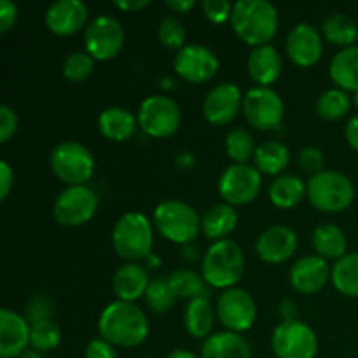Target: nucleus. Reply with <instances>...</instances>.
<instances>
[{"label": "nucleus", "mask_w": 358, "mask_h": 358, "mask_svg": "<svg viewBox=\"0 0 358 358\" xmlns=\"http://www.w3.org/2000/svg\"><path fill=\"white\" fill-rule=\"evenodd\" d=\"M98 334L115 348H136L149 336V320L135 303L114 301L98 317Z\"/></svg>", "instance_id": "nucleus-1"}, {"label": "nucleus", "mask_w": 358, "mask_h": 358, "mask_svg": "<svg viewBox=\"0 0 358 358\" xmlns=\"http://www.w3.org/2000/svg\"><path fill=\"white\" fill-rule=\"evenodd\" d=\"M231 28L240 41L252 48L266 45L276 35L280 14L268 0H238L233 3Z\"/></svg>", "instance_id": "nucleus-2"}, {"label": "nucleus", "mask_w": 358, "mask_h": 358, "mask_svg": "<svg viewBox=\"0 0 358 358\" xmlns=\"http://www.w3.org/2000/svg\"><path fill=\"white\" fill-rule=\"evenodd\" d=\"M245 271V255L236 241H215L205 252L201 262V275L206 285L213 289H233L240 282Z\"/></svg>", "instance_id": "nucleus-3"}, {"label": "nucleus", "mask_w": 358, "mask_h": 358, "mask_svg": "<svg viewBox=\"0 0 358 358\" xmlns=\"http://www.w3.org/2000/svg\"><path fill=\"white\" fill-rule=\"evenodd\" d=\"M154 229L147 215L128 212L117 219L112 229V247L126 262H142L152 254Z\"/></svg>", "instance_id": "nucleus-4"}, {"label": "nucleus", "mask_w": 358, "mask_h": 358, "mask_svg": "<svg viewBox=\"0 0 358 358\" xmlns=\"http://www.w3.org/2000/svg\"><path fill=\"white\" fill-rule=\"evenodd\" d=\"M152 226L175 245H189L201 229V219L191 205L178 199H166L154 208Z\"/></svg>", "instance_id": "nucleus-5"}, {"label": "nucleus", "mask_w": 358, "mask_h": 358, "mask_svg": "<svg viewBox=\"0 0 358 358\" xmlns=\"http://www.w3.org/2000/svg\"><path fill=\"white\" fill-rule=\"evenodd\" d=\"M308 199L318 212L339 213L353 203L355 187L345 173L324 170L308 180Z\"/></svg>", "instance_id": "nucleus-6"}, {"label": "nucleus", "mask_w": 358, "mask_h": 358, "mask_svg": "<svg viewBox=\"0 0 358 358\" xmlns=\"http://www.w3.org/2000/svg\"><path fill=\"white\" fill-rule=\"evenodd\" d=\"M49 166L52 175L66 187L86 185L94 173V157L84 143L65 140L51 150Z\"/></svg>", "instance_id": "nucleus-7"}, {"label": "nucleus", "mask_w": 358, "mask_h": 358, "mask_svg": "<svg viewBox=\"0 0 358 358\" xmlns=\"http://www.w3.org/2000/svg\"><path fill=\"white\" fill-rule=\"evenodd\" d=\"M138 128L150 138L163 140L175 135L182 124V110L177 101L164 94H150L140 103Z\"/></svg>", "instance_id": "nucleus-8"}, {"label": "nucleus", "mask_w": 358, "mask_h": 358, "mask_svg": "<svg viewBox=\"0 0 358 358\" xmlns=\"http://www.w3.org/2000/svg\"><path fill=\"white\" fill-rule=\"evenodd\" d=\"M124 28L117 17L101 14L84 30V51L91 55L94 62H110L124 48Z\"/></svg>", "instance_id": "nucleus-9"}, {"label": "nucleus", "mask_w": 358, "mask_h": 358, "mask_svg": "<svg viewBox=\"0 0 358 358\" xmlns=\"http://www.w3.org/2000/svg\"><path fill=\"white\" fill-rule=\"evenodd\" d=\"M98 208V196L87 185H70L55 199L52 217L63 227H80L90 222Z\"/></svg>", "instance_id": "nucleus-10"}, {"label": "nucleus", "mask_w": 358, "mask_h": 358, "mask_svg": "<svg viewBox=\"0 0 358 358\" xmlns=\"http://www.w3.org/2000/svg\"><path fill=\"white\" fill-rule=\"evenodd\" d=\"M241 110L252 128L259 131H271L282 124L285 105L275 90L255 86L245 93Z\"/></svg>", "instance_id": "nucleus-11"}, {"label": "nucleus", "mask_w": 358, "mask_h": 358, "mask_svg": "<svg viewBox=\"0 0 358 358\" xmlns=\"http://www.w3.org/2000/svg\"><path fill=\"white\" fill-rule=\"evenodd\" d=\"M271 350L276 358H315L318 352V338L304 322H282L273 331Z\"/></svg>", "instance_id": "nucleus-12"}, {"label": "nucleus", "mask_w": 358, "mask_h": 358, "mask_svg": "<svg viewBox=\"0 0 358 358\" xmlns=\"http://www.w3.org/2000/svg\"><path fill=\"white\" fill-rule=\"evenodd\" d=\"M262 187L261 171L250 164H231L219 178V192L224 203L243 206L255 201Z\"/></svg>", "instance_id": "nucleus-13"}, {"label": "nucleus", "mask_w": 358, "mask_h": 358, "mask_svg": "<svg viewBox=\"0 0 358 358\" xmlns=\"http://www.w3.org/2000/svg\"><path fill=\"white\" fill-rule=\"evenodd\" d=\"M215 311L226 331L236 332V334L252 329L257 318V306H255L254 297L240 287L224 290L217 299Z\"/></svg>", "instance_id": "nucleus-14"}, {"label": "nucleus", "mask_w": 358, "mask_h": 358, "mask_svg": "<svg viewBox=\"0 0 358 358\" xmlns=\"http://www.w3.org/2000/svg\"><path fill=\"white\" fill-rule=\"evenodd\" d=\"M220 62L215 52L201 44H185L173 58V70L189 84H205L217 76Z\"/></svg>", "instance_id": "nucleus-15"}, {"label": "nucleus", "mask_w": 358, "mask_h": 358, "mask_svg": "<svg viewBox=\"0 0 358 358\" xmlns=\"http://www.w3.org/2000/svg\"><path fill=\"white\" fill-rule=\"evenodd\" d=\"M243 105L240 87L234 83H220L203 100V115L213 126H226L236 119Z\"/></svg>", "instance_id": "nucleus-16"}, {"label": "nucleus", "mask_w": 358, "mask_h": 358, "mask_svg": "<svg viewBox=\"0 0 358 358\" xmlns=\"http://www.w3.org/2000/svg\"><path fill=\"white\" fill-rule=\"evenodd\" d=\"M285 49L294 65L303 69L317 65L324 52L320 30L310 23H297L287 35Z\"/></svg>", "instance_id": "nucleus-17"}, {"label": "nucleus", "mask_w": 358, "mask_h": 358, "mask_svg": "<svg viewBox=\"0 0 358 358\" xmlns=\"http://www.w3.org/2000/svg\"><path fill=\"white\" fill-rule=\"evenodd\" d=\"M297 245H299V238L296 231L289 226L276 224L259 234L255 241V252L266 264H282L294 257Z\"/></svg>", "instance_id": "nucleus-18"}, {"label": "nucleus", "mask_w": 358, "mask_h": 358, "mask_svg": "<svg viewBox=\"0 0 358 358\" xmlns=\"http://www.w3.org/2000/svg\"><path fill=\"white\" fill-rule=\"evenodd\" d=\"M90 10L83 0H58L45 10V27L58 37H72L87 23Z\"/></svg>", "instance_id": "nucleus-19"}, {"label": "nucleus", "mask_w": 358, "mask_h": 358, "mask_svg": "<svg viewBox=\"0 0 358 358\" xmlns=\"http://www.w3.org/2000/svg\"><path fill=\"white\" fill-rule=\"evenodd\" d=\"M332 269L320 255H304L290 268V285L299 294H317L327 285Z\"/></svg>", "instance_id": "nucleus-20"}, {"label": "nucleus", "mask_w": 358, "mask_h": 358, "mask_svg": "<svg viewBox=\"0 0 358 358\" xmlns=\"http://www.w3.org/2000/svg\"><path fill=\"white\" fill-rule=\"evenodd\" d=\"M30 345V324L23 315L0 311V358H20Z\"/></svg>", "instance_id": "nucleus-21"}, {"label": "nucleus", "mask_w": 358, "mask_h": 358, "mask_svg": "<svg viewBox=\"0 0 358 358\" xmlns=\"http://www.w3.org/2000/svg\"><path fill=\"white\" fill-rule=\"evenodd\" d=\"M149 283V271L140 262H124L112 276V290L117 301L124 303H135L136 299L145 296Z\"/></svg>", "instance_id": "nucleus-22"}, {"label": "nucleus", "mask_w": 358, "mask_h": 358, "mask_svg": "<svg viewBox=\"0 0 358 358\" xmlns=\"http://www.w3.org/2000/svg\"><path fill=\"white\" fill-rule=\"evenodd\" d=\"M282 66L280 52L269 44L252 49L247 59L248 76L257 86L262 87H269L278 80L282 76Z\"/></svg>", "instance_id": "nucleus-23"}, {"label": "nucleus", "mask_w": 358, "mask_h": 358, "mask_svg": "<svg viewBox=\"0 0 358 358\" xmlns=\"http://www.w3.org/2000/svg\"><path fill=\"white\" fill-rule=\"evenodd\" d=\"M136 128H138V119L124 107H108L98 115V129L110 142H126L135 135Z\"/></svg>", "instance_id": "nucleus-24"}, {"label": "nucleus", "mask_w": 358, "mask_h": 358, "mask_svg": "<svg viewBox=\"0 0 358 358\" xmlns=\"http://www.w3.org/2000/svg\"><path fill=\"white\" fill-rule=\"evenodd\" d=\"M201 358H252V346L236 332H215L205 339Z\"/></svg>", "instance_id": "nucleus-25"}, {"label": "nucleus", "mask_w": 358, "mask_h": 358, "mask_svg": "<svg viewBox=\"0 0 358 358\" xmlns=\"http://www.w3.org/2000/svg\"><path fill=\"white\" fill-rule=\"evenodd\" d=\"M238 226V213L234 206L227 203H217L210 206L201 219V231L213 243L226 240Z\"/></svg>", "instance_id": "nucleus-26"}, {"label": "nucleus", "mask_w": 358, "mask_h": 358, "mask_svg": "<svg viewBox=\"0 0 358 358\" xmlns=\"http://www.w3.org/2000/svg\"><path fill=\"white\" fill-rule=\"evenodd\" d=\"M329 76L339 90L346 93L358 91V44L336 52L329 65Z\"/></svg>", "instance_id": "nucleus-27"}, {"label": "nucleus", "mask_w": 358, "mask_h": 358, "mask_svg": "<svg viewBox=\"0 0 358 358\" xmlns=\"http://www.w3.org/2000/svg\"><path fill=\"white\" fill-rule=\"evenodd\" d=\"M308 194V184L299 175H280L269 185V199L280 210H290Z\"/></svg>", "instance_id": "nucleus-28"}, {"label": "nucleus", "mask_w": 358, "mask_h": 358, "mask_svg": "<svg viewBox=\"0 0 358 358\" xmlns=\"http://www.w3.org/2000/svg\"><path fill=\"white\" fill-rule=\"evenodd\" d=\"M215 322V313L210 304L208 297H198V299L189 301L184 311V325L185 331L194 339L210 338V332Z\"/></svg>", "instance_id": "nucleus-29"}, {"label": "nucleus", "mask_w": 358, "mask_h": 358, "mask_svg": "<svg viewBox=\"0 0 358 358\" xmlns=\"http://www.w3.org/2000/svg\"><path fill=\"white\" fill-rule=\"evenodd\" d=\"M313 248L320 257L334 259L339 261L341 257H345L348 254V240H346V234L339 229L334 224H320L317 229L313 231Z\"/></svg>", "instance_id": "nucleus-30"}, {"label": "nucleus", "mask_w": 358, "mask_h": 358, "mask_svg": "<svg viewBox=\"0 0 358 358\" xmlns=\"http://www.w3.org/2000/svg\"><path fill=\"white\" fill-rule=\"evenodd\" d=\"M290 150L285 143L268 140L257 145L254 156V166L261 171V175H273L276 177L289 166Z\"/></svg>", "instance_id": "nucleus-31"}, {"label": "nucleus", "mask_w": 358, "mask_h": 358, "mask_svg": "<svg viewBox=\"0 0 358 358\" xmlns=\"http://www.w3.org/2000/svg\"><path fill=\"white\" fill-rule=\"evenodd\" d=\"M322 35L332 45H339L341 49L357 45L358 41V23L348 14L336 13L325 17L322 24Z\"/></svg>", "instance_id": "nucleus-32"}, {"label": "nucleus", "mask_w": 358, "mask_h": 358, "mask_svg": "<svg viewBox=\"0 0 358 358\" xmlns=\"http://www.w3.org/2000/svg\"><path fill=\"white\" fill-rule=\"evenodd\" d=\"M331 282L341 296L358 299V252H350L332 266Z\"/></svg>", "instance_id": "nucleus-33"}, {"label": "nucleus", "mask_w": 358, "mask_h": 358, "mask_svg": "<svg viewBox=\"0 0 358 358\" xmlns=\"http://www.w3.org/2000/svg\"><path fill=\"white\" fill-rule=\"evenodd\" d=\"M166 280L171 292H173V296L177 299L192 301L198 299V297H208V289H206L205 278L199 273L192 271V269H175Z\"/></svg>", "instance_id": "nucleus-34"}, {"label": "nucleus", "mask_w": 358, "mask_h": 358, "mask_svg": "<svg viewBox=\"0 0 358 358\" xmlns=\"http://www.w3.org/2000/svg\"><path fill=\"white\" fill-rule=\"evenodd\" d=\"M352 105V96L346 91L332 87V90L324 91L318 96L317 103H315V112L324 121H338L348 114Z\"/></svg>", "instance_id": "nucleus-35"}, {"label": "nucleus", "mask_w": 358, "mask_h": 358, "mask_svg": "<svg viewBox=\"0 0 358 358\" xmlns=\"http://www.w3.org/2000/svg\"><path fill=\"white\" fill-rule=\"evenodd\" d=\"M255 140L250 131L243 128H234L226 136V152L234 164H247L255 156Z\"/></svg>", "instance_id": "nucleus-36"}, {"label": "nucleus", "mask_w": 358, "mask_h": 358, "mask_svg": "<svg viewBox=\"0 0 358 358\" xmlns=\"http://www.w3.org/2000/svg\"><path fill=\"white\" fill-rule=\"evenodd\" d=\"M59 343H62V331L52 320L30 325V346L37 352H52L58 348Z\"/></svg>", "instance_id": "nucleus-37"}, {"label": "nucleus", "mask_w": 358, "mask_h": 358, "mask_svg": "<svg viewBox=\"0 0 358 358\" xmlns=\"http://www.w3.org/2000/svg\"><path fill=\"white\" fill-rule=\"evenodd\" d=\"M94 70V59L86 51H73L63 59L62 72L69 83L79 84L90 79Z\"/></svg>", "instance_id": "nucleus-38"}, {"label": "nucleus", "mask_w": 358, "mask_h": 358, "mask_svg": "<svg viewBox=\"0 0 358 358\" xmlns=\"http://www.w3.org/2000/svg\"><path fill=\"white\" fill-rule=\"evenodd\" d=\"M143 299H145L147 306L152 311H156V313H166L168 310L173 308L177 297L171 292L166 278H154L150 280Z\"/></svg>", "instance_id": "nucleus-39"}, {"label": "nucleus", "mask_w": 358, "mask_h": 358, "mask_svg": "<svg viewBox=\"0 0 358 358\" xmlns=\"http://www.w3.org/2000/svg\"><path fill=\"white\" fill-rule=\"evenodd\" d=\"M159 44L168 51H180L185 45V27L175 16H166L157 24Z\"/></svg>", "instance_id": "nucleus-40"}, {"label": "nucleus", "mask_w": 358, "mask_h": 358, "mask_svg": "<svg viewBox=\"0 0 358 358\" xmlns=\"http://www.w3.org/2000/svg\"><path fill=\"white\" fill-rule=\"evenodd\" d=\"M52 313H55V310H52L51 299L42 296V294H38V296L31 297V299L28 301L23 317L27 318L28 324L34 325L38 324V322L52 320Z\"/></svg>", "instance_id": "nucleus-41"}, {"label": "nucleus", "mask_w": 358, "mask_h": 358, "mask_svg": "<svg viewBox=\"0 0 358 358\" xmlns=\"http://www.w3.org/2000/svg\"><path fill=\"white\" fill-rule=\"evenodd\" d=\"M201 9L206 20L215 24H222L231 20L233 3H229L227 0H203Z\"/></svg>", "instance_id": "nucleus-42"}, {"label": "nucleus", "mask_w": 358, "mask_h": 358, "mask_svg": "<svg viewBox=\"0 0 358 358\" xmlns=\"http://www.w3.org/2000/svg\"><path fill=\"white\" fill-rule=\"evenodd\" d=\"M297 161H299V166L303 168V171L310 173L311 177L324 171V152L318 147L308 145L301 149Z\"/></svg>", "instance_id": "nucleus-43"}, {"label": "nucleus", "mask_w": 358, "mask_h": 358, "mask_svg": "<svg viewBox=\"0 0 358 358\" xmlns=\"http://www.w3.org/2000/svg\"><path fill=\"white\" fill-rule=\"evenodd\" d=\"M17 131V115L9 105L0 107V142L7 143Z\"/></svg>", "instance_id": "nucleus-44"}, {"label": "nucleus", "mask_w": 358, "mask_h": 358, "mask_svg": "<svg viewBox=\"0 0 358 358\" xmlns=\"http://www.w3.org/2000/svg\"><path fill=\"white\" fill-rule=\"evenodd\" d=\"M84 358H119L117 352H115V346L110 345L105 339L96 338L91 339L87 343L86 350H84Z\"/></svg>", "instance_id": "nucleus-45"}, {"label": "nucleus", "mask_w": 358, "mask_h": 358, "mask_svg": "<svg viewBox=\"0 0 358 358\" xmlns=\"http://www.w3.org/2000/svg\"><path fill=\"white\" fill-rule=\"evenodd\" d=\"M17 21V6L10 0H0V34H7Z\"/></svg>", "instance_id": "nucleus-46"}, {"label": "nucleus", "mask_w": 358, "mask_h": 358, "mask_svg": "<svg viewBox=\"0 0 358 358\" xmlns=\"http://www.w3.org/2000/svg\"><path fill=\"white\" fill-rule=\"evenodd\" d=\"M14 185V171L7 161L0 163V199H6L9 196L10 189Z\"/></svg>", "instance_id": "nucleus-47"}, {"label": "nucleus", "mask_w": 358, "mask_h": 358, "mask_svg": "<svg viewBox=\"0 0 358 358\" xmlns=\"http://www.w3.org/2000/svg\"><path fill=\"white\" fill-rule=\"evenodd\" d=\"M345 136H346V142L352 149L358 150V114L352 115L350 121L346 122V128H345Z\"/></svg>", "instance_id": "nucleus-48"}, {"label": "nucleus", "mask_w": 358, "mask_h": 358, "mask_svg": "<svg viewBox=\"0 0 358 358\" xmlns=\"http://www.w3.org/2000/svg\"><path fill=\"white\" fill-rule=\"evenodd\" d=\"M150 6V0H115L114 7L124 10V13H136Z\"/></svg>", "instance_id": "nucleus-49"}, {"label": "nucleus", "mask_w": 358, "mask_h": 358, "mask_svg": "<svg viewBox=\"0 0 358 358\" xmlns=\"http://www.w3.org/2000/svg\"><path fill=\"white\" fill-rule=\"evenodd\" d=\"M164 6L177 14H187L189 10L194 9L196 2L194 0H166V2H164Z\"/></svg>", "instance_id": "nucleus-50"}, {"label": "nucleus", "mask_w": 358, "mask_h": 358, "mask_svg": "<svg viewBox=\"0 0 358 358\" xmlns=\"http://www.w3.org/2000/svg\"><path fill=\"white\" fill-rule=\"evenodd\" d=\"M280 315L283 317V322L289 320H297V306L294 301L285 299L282 304H280Z\"/></svg>", "instance_id": "nucleus-51"}, {"label": "nucleus", "mask_w": 358, "mask_h": 358, "mask_svg": "<svg viewBox=\"0 0 358 358\" xmlns=\"http://www.w3.org/2000/svg\"><path fill=\"white\" fill-rule=\"evenodd\" d=\"M175 163H177L178 168H182V170H191L196 164V157L192 156L191 152H180L177 156V159H175Z\"/></svg>", "instance_id": "nucleus-52"}, {"label": "nucleus", "mask_w": 358, "mask_h": 358, "mask_svg": "<svg viewBox=\"0 0 358 358\" xmlns=\"http://www.w3.org/2000/svg\"><path fill=\"white\" fill-rule=\"evenodd\" d=\"M182 257H184L185 261L192 262L196 257H198V248L192 247V243L184 245V247H182Z\"/></svg>", "instance_id": "nucleus-53"}, {"label": "nucleus", "mask_w": 358, "mask_h": 358, "mask_svg": "<svg viewBox=\"0 0 358 358\" xmlns=\"http://www.w3.org/2000/svg\"><path fill=\"white\" fill-rule=\"evenodd\" d=\"M164 358H201V357H198L196 353L189 352V350H173V352L168 353Z\"/></svg>", "instance_id": "nucleus-54"}, {"label": "nucleus", "mask_w": 358, "mask_h": 358, "mask_svg": "<svg viewBox=\"0 0 358 358\" xmlns=\"http://www.w3.org/2000/svg\"><path fill=\"white\" fill-rule=\"evenodd\" d=\"M143 262H145V266L149 269H159L161 268V259L157 257L156 254H150Z\"/></svg>", "instance_id": "nucleus-55"}, {"label": "nucleus", "mask_w": 358, "mask_h": 358, "mask_svg": "<svg viewBox=\"0 0 358 358\" xmlns=\"http://www.w3.org/2000/svg\"><path fill=\"white\" fill-rule=\"evenodd\" d=\"M20 358H44V353L37 352V350H34V348H28Z\"/></svg>", "instance_id": "nucleus-56"}, {"label": "nucleus", "mask_w": 358, "mask_h": 358, "mask_svg": "<svg viewBox=\"0 0 358 358\" xmlns=\"http://www.w3.org/2000/svg\"><path fill=\"white\" fill-rule=\"evenodd\" d=\"M171 84H173V80L171 79H164V84L161 87H164V90H168V87H171Z\"/></svg>", "instance_id": "nucleus-57"}, {"label": "nucleus", "mask_w": 358, "mask_h": 358, "mask_svg": "<svg viewBox=\"0 0 358 358\" xmlns=\"http://www.w3.org/2000/svg\"><path fill=\"white\" fill-rule=\"evenodd\" d=\"M352 101H353V105H355V107L358 108V91H355V93H353Z\"/></svg>", "instance_id": "nucleus-58"}, {"label": "nucleus", "mask_w": 358, "mask_h": 358, "mask_svg": "<svg viewBox=\"0 0 358 358\" xmlns=\"http://www.w3.org/2000/svg\"><path fill=\"white\" fill-rule=\"evenodd\" d=\"M145 358H152V357H145Z\"/></svg>", "instance_id": "nucleus-59"}]
</instances>
